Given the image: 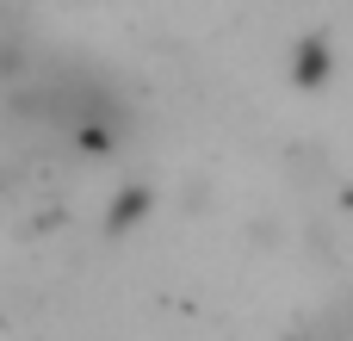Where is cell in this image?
<instances>
[{
    "label": "cell",
    "mask_w": 353,
    "mask_h": 341,
    "mask_svg": "<svg viewBox=\"0 0 353 341\" xmlns=\"http://www.w3.org/2000/svg\"><path fill=\"white\" fill-rule=\"evenodd\" d=\"M292 68H298L304 87H323V81H329V43H323V37H304V50H298Z\"/></svg>",
    "instance_id": "6da1fadb"
},
{
    "label": "cell",
    "mask_w": 353,
    "mask_h": 341,
    "mask_svg": "<svg viewBox=\"0 0 353 341\" xmlns=\"http://www.w3.org/2000/svg\"><path fill=\"white\" fill-rule=\"evenodd\" d=\"M143 211H149V193H143V186H130V193H124V199L112 205V217H105V224H112V230H130V224H137Z\"/></svg>",
    "instance_id": "7a4b0ae2"
}]
</instances>
